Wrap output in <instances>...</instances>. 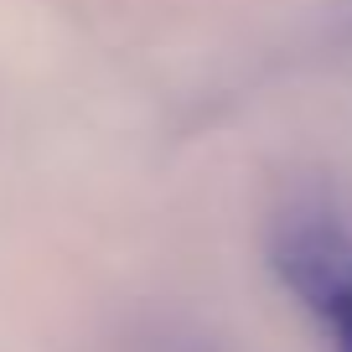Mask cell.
Returning <instances> with one entry per match:
<instances>
[{"mask_svg":"<svg viewBox=\"0 0 352 352\" xmlns=\"http://www.w3.org/2000/svg\"><path fill=\"white\" fill-rule=\"evenodd\" d=\"M280 285L316 321L327 352H352V228L327 208H300L275 223L270 243Z\"/></svg>","mask_w":352,"mask_h":352,"instance_id":"cell-1","label":"cell"}]
</instances>
